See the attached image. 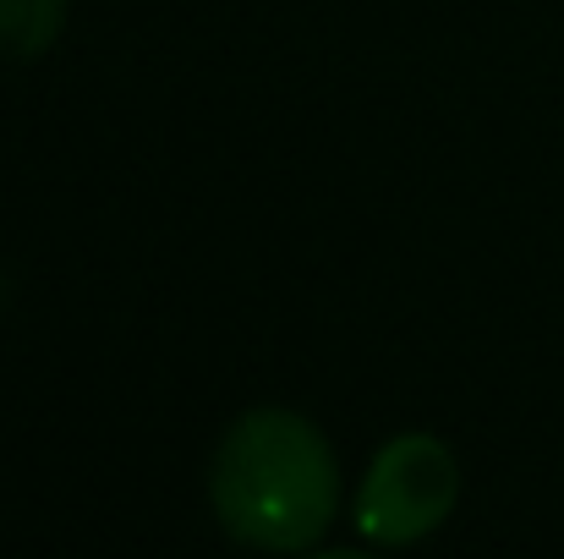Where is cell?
<instances>
[{
    "label": "cell",
    "mask_w": 564,
    "mask_h": 559,
    "mask_svg": "<svg viewBox=\"0 0 564 559\" xmlns=\"http://www.w3.org/2000/svg\"><path fill=\"white\" fill-rule=\"evenodd\" d=\"M0 291H6V275H0Z\"/></svg>",
    "instance_id": "cell-4"
},
{
    "label": "cell",
    "mask_w": 564,
    "mask_h": 559,
    "mask_svg": "<svg viewBox=\"0 0 564 559\" xmlns=\"http://www.w3.org/2000/svg\"><path fill=\"white\" fill-rule=\"evenodd\" d=\"M208 499L236 544L269 555H302L335 522L340 461L302 411L252 406L225 428L214 450Z\"/></svg>",
    "instance_id": "cell-1"
},
{
    "label": "cell",
    "mask_w": 564,
    "mask_h": 559,
    "mask_svg": "<svg viewBox=\"0 0 564 559\" xmlns=\"http://www.w3.org/2000/svg\"><path fill=\"white\" fill-rule=\"evenodd\" d=\"M460 499L455 450L438 433H394L373 455L357 494V533L378 549L422 544Z\"/></svg>",
    "instance_id": "cell-2"
},
{
    "label": "cell",
    "mask_w": 564,
    "mask_h": 559,
    "mask_svg": "<svg viewBox=\"0 0 564 559\" xmlns=\"http://www.w3.org/2000/svg\"><path fill=\"white\" fill-rule=\"evenodd\" d=\"M66 33V0H0V61H39Z\"/></svg>",
    "instance_id": "cell-3"
}]
</instances>
